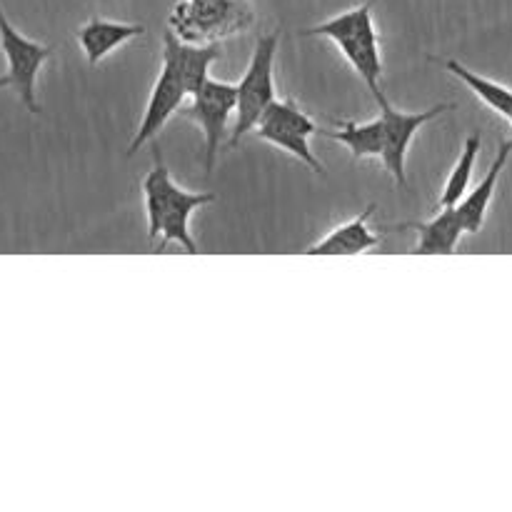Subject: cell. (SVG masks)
I'll return each instance as SVG.
<instances>
[{
  "mask_svg": "<svg viewBox=\"0 0 512 512\" xmlns=\"http://www.w3.org/2000/svg\"><path fill=\"white\" fill-rule=\"evenodd\" d=\"M278 33H268L258 40L250 63L245 68L243 78L238 83V110H235L233 135H230V148L240 143L258 120L263 118L265 110L273 100H278V88H275V58H278Z\"/></svg>",
  "mask_w": 512,
  "mask_h": 512,
  "instance_id": "cell-3",
  "label": "cell"
},
{
  "mask_svg": "<svg viewBox=\"0 0 512 512\" xmlns=\"http://www.w3.org/2000/svg\"><path fill=\"white\" fill-rule=\"evenodd\" d=\"M480 148H483V135H480V133H470L468 138H465L463 153L458 155V163L453 165V170H450L448 180H445L443 193H440L435 210L455 208V205H458L460 200H463L465 195H468L470 180H473V170H475V163H478Z\"/></svg>",
  "mask_w": 512,
  "mask_h": 512,
  "instance_id": "cell-17",
  "label": "cell"
},
{
  "mask_svg": "<svg viewBox=\"0 0 512 512\" xmlns=\"http://www.w3.org/2000/svg\"><path fill=\"white\" fill-rule=\"evenodd\" d=\"M250 23V10L243 0H185L175 5L173 33L178 38L198 43L208 40L213 43L220 35H230L235 30H243Z\"/></svg>",
  "mask_w": 512,
  "mask_h": 512,
  "instance_id": "cell-6",
  "label": "cell"
},
{
  "mask_svg": "<svg viewBox=\"0 0 512 512\" xmlns=\"http://www.w3.org/2000/svg\"><path fill=\"white\" fill-rule=\"evenodd\" d=\"M253 133L260 140H265V143L275 145V148L288 150L293 158L303 160L315 173L325 175V165L320 163L318 155L310 148V138L320 133V128L293 98L273 100L270 108L263 113V118L253 128Z\"/></svg>",
  "mask_w": 512,
  "mask_h": 512,
  "instance_id": "cell-5",
  "label": "cell"
},
{
  "mask_svg": "<svg viewBox=\"0 0 512 512\" xmlns=\"http://www.w3.org/2000/svg\"><path fill=\"white\" fill-rule=\"evenodd\" d=\"M320 135L330 140H338L350 150L355 160L383 158L385 148V128L383 118L368 120V123H355V120H338L335 130H320Z\"/></svg>",
  "mask_w": 512,
  "mask_h": 512,
  "instance_id": "cell-15",
  "label": "cell"
},
{
  "mask_svg": "<svg viewBox=\"0 0 512 512\" xmlns=\"http://www.w3.org/2000/svg\"><path fill=\"white\" fill-rule=\"evenodd\" d=\"M188 95L190 93L188 88H185L178 70H175L168 60H163L158 78H155L153 90H150L143 120H140L138 125V133H135L133 143H130L128 148V155H135L145 143L158 138V133L165 128V123H168L175 113H180V108H183Z\"/></svg>",
  "mask_w": 512,
  "mask_h": 512,
  "instance_id": "cell-9",
  "label": "cell"
},
{
  "mask_svg": "<svg viewBox=\"0 0 512 512\" xmlns=\"http://www.w3.org/2000/svg\"><path fill=\"white\" fill-rule=\"evenodd\" d=\"M433 60L435 63L443 65L448 73H453L455 78L463 80V83L473 90L475 98L483 100L490 110H495L498 115H503V118L512 125V90L510 88L495 83V80L483 78V75L473 73V70L465 68V65L455 58H433Z\"/></svg>",
  "mask_w": 512,
  "mask_h": 512,
  "instance_id": "cell-16",
  "label": "cell"
},
{
  "mask_svg": "<svg viewBox=\"0 0 512 512\" xmlns=\"http://www.w3.org/2000/svg\"><path fill=\"white\" fill-rule=\"evenodd\" d=\"M380 105V118H383L385 128V148L380 163L385 165L390 175L395 178L398 185H408V178H405V163H408V150L413 138L418 135V130L423 125H428L430 120H435L438 115L453 110V103H440L433 105L428 110H420V113H408V110H398L390 105L388 98L378 100Z\"/></svg>",
  "mask_w": 512,
  "mask_h": 512,
  "instance_id": "cell-8",
  "label": "cell"
},
{
  "mask_svg": "<svg viewBox=\"0 0 512 512\" xmlns=\"http://www.w3.org/2000/svg\"><path fill=\"white\" fill-rule=\"evenodd\" d=\"M145 33V25L138 23H118V20L105 18H90L88 23L80 25L75 38H78L80 48H83L85 60L90 65H98L113 53L115 48L125 45L128 40L138 38Z\"/></svg>",
  "mask_w": 512,
  "mask_h": 512,
  "instance_id": "cell-12",
  "label": "cell"
},
{
  "mask_svg": "<svg viewBox=\"0 0 512 512\" xmlns=\"http://www.w3.org/2000/svg\"><path fill=\"white\" fill-rule=\"evenodd\" d=\"M510 155H512V138L505 140V143H500L498 155H495L488 175H485L473 190H468V195L455 205V208H458L460 220H463L465 225V233H478V230L485 225V215H488L490 203H493L495 198V190H498V180L500 175H503L505 165H508Z\"/></svg>",
  "mask_w": 512,
  "mask_h": 512,
  "instance_id": "cell-14",
  "label": "cell"
},
{
  "mask_svg": "<svg viewBox=\"0 0 512 512\" xmlns=\"http://www.w3.org/2000/svg\"><path fill=\"white\" fill-rule=\"evenodd\" d=\"M0 50L5 55V73L0 75V88H8L18 95L20 103L28 108V113L38 115L40 103L35 85H38V73L50 58H53V45L30 40L13 28L8 15L0 8Z\"/></svg>",
  "mask_w": 512,
  "mask_h": 512,
  "instance_id": "cell-4",
  "label": "cell"
},
{
  "mask_svg": "<svg viewBox=\"0 0 512 512\" xmlns=\"http://www.w3.org/2000/svg\"><path fill=\"white\" fill-rule=\"evenodd\" d=\"M223 58V45L218 40L213 43H190V40L178 38L173 30L163 35V60H168L183 78L185 88L193 95L205 80L210 78V68Z\"/></svg>",
  "mask_w": 512,
  "mask_h": 512,
  "instance_id": "cell-10",
  "label": "cell"
},
{
  "mask_svg": "<svg viewBox=\"0 0 512 512\" xmlns=\"http://www.w3.org/2000/svg\"><path fill=\"white\" fill-rule=\"evenodd\" d=\"M145 200V215H148V238L158 240L155 250L163 253L168 245L178 243L188 255L198 253L193 235H190V215L203 205L215 203L213 193H190L183 190L170 175L165 165L160 145L153 148V168L140 183Z\"/></svg>",
  "mask_w": 512,
  "mask_h": 512,
  "instance_id": "cell-1",
  "label": "cell"
},
{
  "mask_svg": "<svg viewBox=\"0 0 512 512\" xmlns=\"http://www.w3.org/2000/svg\"><path fill=\"white\" fill-rule=\"evenodd\" d=\"M238 110V85L208 78L193 93V103L180 108L178 115L193 120L205 138V173H210L218 160L220 140H223L228 120Z\"/></svg>",
  "mask_w": 512,
  "mask_h": 512,
  "instance_id": "cell-7",
  "label": "cell"
},
{
  "mask_svg": "<svg viewBox=\"0 0 512 512\" xmlns=\"http://www.w3.org/2000/svg\"><path fill=\"white\" fill-rule=\"evenodd\" d=\"M373 213H375V203H370L363 213H358L353 220H348V223L330 230L325 238H320L318 243L310 245L305 253L308 255H358V253H370V250L380 248V238L375 235V230L370 228V218H373Z\"/></svg>",
  "mask_w": 512,
  "mask_h": 512,
  "instance_id": "cell-11",
  "label": "cell"
},
{
  "mask_svg": "<svg viewBox=\"0 0 512 512\" xmlns=\"http://www.w3.org/2000/svg\"><path fill=\"white\" fill-rule=\"evenodd\" d=\"M398 228L418 233V243L413 248V253L418 255L455 253L460 238L465 235V225L460 220L458 208H440L435 210V218L425 220V223H400Z\"/></svg>",
  "mask_w": 512,
  "mask_h": 512,
  "instance_id": "cell-13",
  "label": "cell"
},
{
  "mask_svg": "<svg viewBox=\"0 0 512 512\" xmlns=\"http://www.w3.org/2000/svg\"><path fill=\"white\" fill-rule=\"evenodd\" d=\"M303 35L315 38H328L335 48L343 53V58L353 65L355 73L363 78L375 100H383L385 93L380 88L383 78V55H380V35L373 18V0L353 5L345 13L333 15L313 28L303 30Z\"/></svg>",
  "mask_w": 512,
  "mask_h": 512,
  "instance_id": "cell-2",
  "label": "cell"
}]
</instances>
